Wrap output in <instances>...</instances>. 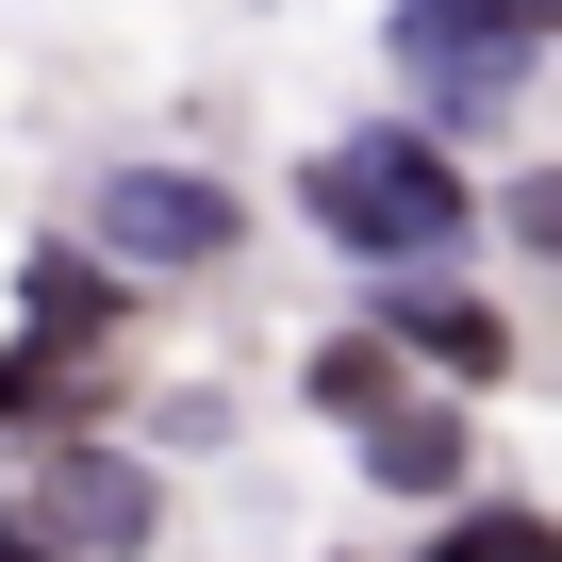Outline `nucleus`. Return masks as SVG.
<instances>
[{
    "label": "nucleus",
    "instance_id": "nucleus-11",
    "mask_svg": "<svg viewBox=\"0 0 562 562\" xmlns=\"http://www.w3.org/2000/svg\"><path fill=\"white\" fill-rule=\"evenodd\" d=\"M513 248H529V265H562V166H529V182H513Z\"/></svg>",
    "mask_w": 562,
    "mask_h": 562
},
{
    "label": "nucleus",
    "instance_id": "nucleus-3",
    "mask_svg": "<svg viewBox=\"0 0 562 562\" xmlns=\"http://www.w3.org/2000/svg\"><path fill=\"white\" fill-rule=\"evenodd\" d=\"M100 248L133 265V281H199V265H232L248 248V199L215 182V166H100Z\"/></svg>",
    "mask_w": 562,
    "mask_h": 562
},
{
    "label": "nucleus",
    "instance_id": "nucleus-6",
    "mask_svg": "<svg viewBox=\"0 0 562 562\" xmlns=\"http://www.w3.org/2000/svg\"><path fill=\"white\" fill-rule=\"evenodd\" d=\"M463 463H480V447H463L447 397H381V414H364V480H381V496H463Z\"/></svg>",
    "mask_w": 562,
    "mask_h": 562
},
{
    "label": "nucleus",
    "instance_id": "nucleus-7",
    "mask_svg": "<svg viewBox=\"0 0 562 562\" xmlns=\"http://www.w3.org/2000/svg\"><path fill=\"white\" fill-rule=\"evenodd\" d=\"M34 331H50V348H100V331H116V281H100L83 248H34Z\"/></svg>",
    "mask_w": 562,
    "mask_h": 562
},
{
    "label": "nucleus",
    "instance_id": "nucleus-1",
    "mask_svg": "<svg viewBox=\"0 0 562 562\" xmlns=\"http://www.w3.org/2000/svg\"><path fill=\"white\" fill-rule=\"evenodd\" d=\"M299 199H315V232L364 248V265H447V248H463V166L414 149V133H348V149H315Z\"/></svg>",
    "mask_w": 562,
    "mask_h": 562
},
{
    "label": "nucleus",
    "instance_id": "nucleus-9",
    "mask_svg": "<svg viewBox=\"0 0 562 562\" xmlns=\"http://www.w3.org/2000/svg\"><path fill=\"white\" fill-rule=\"evenodd\" d=\"M430 562H562V529H546V513H513V496H480V513H463Z\"/></svg>",
    "mask_w": 562,
    "mask_h": 562
},
{
    "label": "nucleus",
    "instance_id": "nucleus-12",
    "mask_svg": "<svg viewBox=\"0 0 562 562\" xmlns=\"http://www.w3.org/2000/svg\"><path fill=\"white\" fill-rule=\"evenodd\" d=\"M0 562H67V546H50V529H34V513H0Z\"/></svg>",
    "mask_w": 562,
    "mask_h": 562
},
{
    "label": "nucleus",
    "instance_id": "nucleus-4",
    "mask_svg": "<svg viewBox=\"0 0 562 562\" xmlns=\"http://www.w3.org/2000/svg\"><path fill=\"white\" fill-rule=\"evenodd\" d=\"M34 529H50L67 562H133V546L166 529V480H149V463H116V447H67V463L34 480Z\"/></svg>",
    "mask_w": 562,
    "mask_h": 562
},
{
    "label": "nucleus",
    "instance_id": "nucleus-10",
    "mask_svg": "<svg viewBox=\"0 0 562 562\" xmlns=\"http://www.w3.org/2000/svg\"><path fill=\"white\" fill-rule=\"evenodd\" d=\"M315 397H331V414H381V397H397V331H364V348H315Z\"/></svg>",
    "mask_w": 562,
    "mask_h": 562
},
{
    "label": "nucleus",
    "instance_id": "nucleus-5",
    "mask_svg": "<svg viewBox=\"0 0 562 562\" xmlns=\"http://www.w3.org/2000/svg\"><path fill=\"white\" fill-rule=\"evenodd\" d=\"M381 331H397L414 364H447V381H496V364H513V315L463 299L447 265H381Z\"/></svg>",
    "mask_w": 562,
    "mask_h": 562
},
{
    "label": "nucleus",
    "instance_id": "nucleus-8",
    "mask_svg": "<svg viewBox=\"0 0 562 562\" xmlns=\"http://www.w3.org/2000/svg\"><path fill=\"white\" fill-rule=\"evenodd\" d=\"M83 397H100V381H83V348H50V331H34L18 364H0V430H67Z\"/></svg>",
    "mask_w": 562,
    "mask_h": 562
},
{
    "label": "nucleus",
    "instance_id": "nucleus-2",
    "mask_svg": "<svg viewBox=\"0 0 562 562\" xmlns=\"http://www.w3.org/2000/svg\"><path fill=\"white\" fill-rule=\"evenodd\" d=\"M381 34H397V83L430 116H496L529 83V50H546V0H397Z\"/></svg>",
    "mask_w": 562,
    "mask_h": 562
}]
</instances>
